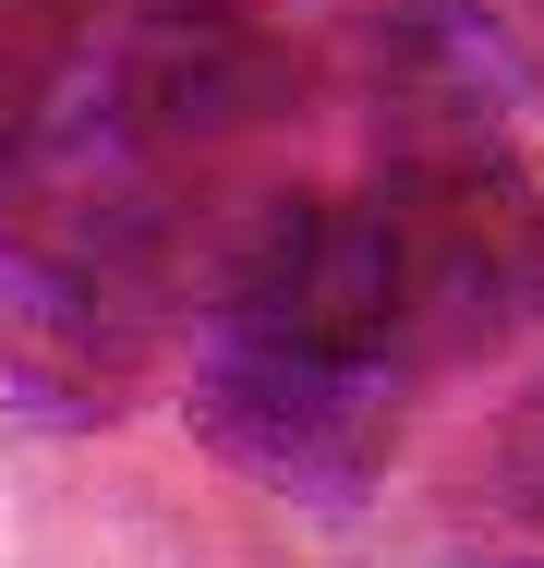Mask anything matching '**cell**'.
Masks as SVG:
<instances>
[{
	"label": "cell",
	"instance_id": "1",
	"mask_svg": "<svg viewBox=\"0 0 544 568\" xmlns=\"http://www.w3.org/2000/svg\"><path fill=\"white\" fill-rule=\"evenodd\" d=\"M375 206L400 230V291H412V363L508 351L544 315V182L533 158L484 121L424 133L387 158Z\"/></svg>",
	"mask_w": 544,
	"mask_h": 568
},
{
	"label": "cell",
	"instance_id": "2",
	"mask_svg": "<svg viewBox=\"0 0 544 568\" xmlns=\"http://www.w3.org/2000/svg\"><path fill=\"white\" fill-rule=\"evenodd\" d=\"M291 49L242 12V0H158L133 12V37L109 49L98 85V133L121 158H206L230 133L291 110Z\"/></svg>",
	"mask_w": 544,
	"mask_h": 568
},
{
	"label": "cell",
	"instance_id": "3",
	"mask_svg": "<svg viewBox=\"0 0 544 568\" xmlns=\"http://www.w3.org/2000/svg\"><path fill=\"white\" fill-rule=\"evenodd\" d=\"M85 24H98V0H0V170L37 145L49 98L73 85Z\"/></svg>",
	"mask_w": 544,
	"mask_h": 568
},
{
	"label": "cell",
	"instance_id": "4",
	"mask_svg": "<svg viewBox=\"0 0 544 568\" xmlns=\"http://www.w3.org/2000/svg\"><path fill=\"white\" fill-rule=\"evenodd\" d=\"M533 471H544V412H533Z\"/></svg>",
	"mask_w": 544,
	"mask_h": 568
}]
</instances>
